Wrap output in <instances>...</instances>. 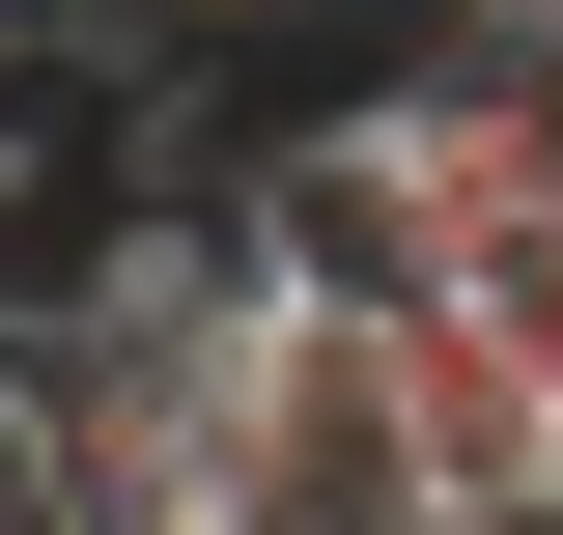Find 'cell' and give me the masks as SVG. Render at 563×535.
I'll return each mask as SVG.
<instances>
[{
    "instance_id": "7a4b0ae2",
    "label": "cell",
    "mask_w": 563,
    "mask_h": 535,
    "mask_svg": "<svg viewBox=\"0 0 563 535\" xmlns=\"http://www.w3.org/2000/svg\"><path fill=\"white\" fill-rule=\"evenodd\" d=\"M451 535H563V479H536V507H451Z\"/></svg>"
},
{
    "instance_id": "6da1fadb",
    "label": "cell",
    "mask_w": 563,
    "mask_h": 535,
    "mask_svg": "<svg viewBox=\"0 0 563 535\" xmlns=\"http://www.w3.org/2000/svg\"><path fill=\"white\" fill-rule=\"evenodd\" d=\"M198 451H225V535H451V451H422V310H395V282H254Z\"/></svg>"
}]
</instances>
